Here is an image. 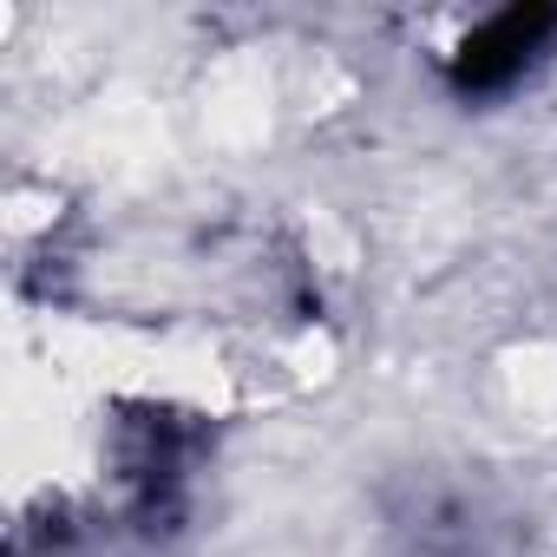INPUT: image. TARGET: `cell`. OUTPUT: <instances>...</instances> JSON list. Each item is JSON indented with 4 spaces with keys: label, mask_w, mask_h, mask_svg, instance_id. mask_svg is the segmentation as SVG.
<instances>
[{
    "label": "cell",
    "mask_w": 557,
    "mask_h": 557,
    "mask_svg": "<svg viewBox=\"0 0 557 557\" xmlns=\"http://www.w3.org/2000/svg\"><path fill=\"white\" fill-rule=\"evenodd\" d=\"M550 47H557V8H505V14H492L485 27H472L459 40L446 73L466 99H485V92L518 86Z\"/></svg>",
    "instance_id": "6da1fadb"
}]
</instances>
